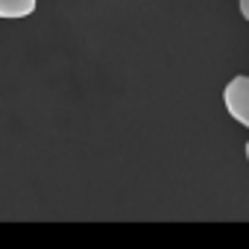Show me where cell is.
<instances>
[{"label": "cell", "mask_w": 249, "mask_h": 249, "mask_svg": "<svg viewBox=\"0 0 249 249\" xmlns=\"http://www.w3.org/2000/svg\"><path fill=\"white\" fill-rule=\"evenodd\" d=\"M223 106L229 111V117H234L240 126L249 129V76H231L223 88Z\"/></svg>", "instance_id": "6da1fadb"}, {"label": "cell", "mask_w": 249, "mask_h": 249, "mask_svg": "<svg viewBox=\"0 0 249 249\" xmlns=\"http://www.w3.org/2000/svg\"><path fill=\"white\" fill-rule=\"evenodd\" d=\"M246 161H249V141H246Z\"/></svg>", "instance_id": "277c9868"}, {"label": "cell", "mask_w": 249, "mask_h": 249, "mask_svg": "<svg viewBox=\"0 0 249 249\" xmlns=\"http://www.w3.org/2000/svg\"><path fill=\"white\" fill-rule=\"evenodd\" d=\"M38 0H0V18L15 21V18H27L36 12Z\"/></svg>", "instance_id": "7a4b0ae2"}, {"label": "cell", "mask_w": 249, "mask_h": 249, "mask_svg": "<svg viewBox=\"0 0 249 249\" xmlns=\"http://www.w3.org/2000/svg\"><path fill=\"white\" fill-rule=\"evenodd\" d=\"M237 9H240V18L249 21V0H237Z\"/></svg>", "instance_id": "3957f363"}]
</instances>
